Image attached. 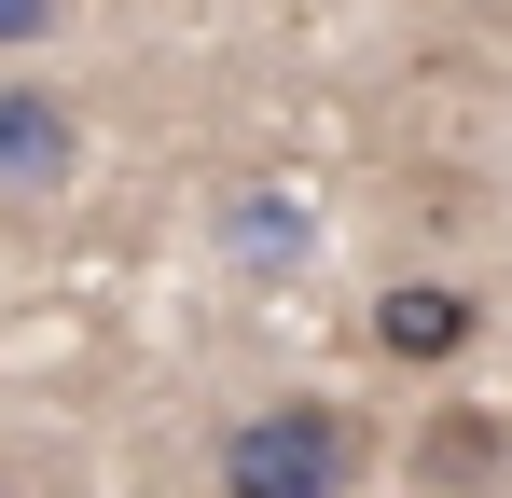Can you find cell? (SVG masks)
<instances>
[{"mask_svg":"<svg viewBox=\"0 0 512 498\" xmlns=\"http://www.w3.org/2000/svg\"><path fill=\"white\" fill-rule=\"evenodd\" d=\"M70 180V111L56 97H0V194H56Z\"/></svg>","mask_w":512,"mask_h":498,"instance_id":"7a4b0ae2","label":"cell"},{"mask_svg":"<svg viewBox=\"0 0 512 498\" xmlns=\"http://www.w3.org/2000/svg\"><path fill=\"white\" fill-rule=\"evenodd\" d=\"M416 471H429V485H499V415H443Z\"/></svg>","mask_w":512,"mask_h":498,"instance_id":"277c9868","label":"cell"},{"mask_svg":"<svg viewBox=\"0 0 512 498\" xmlns=\"http://www.w3.org/2000/svg\"><path fill=\"white\" fill-rule=\"evenodd\" d=\"M346 471H360V429L333 402H277L222 443V498H346Z\"/></svg>","mask_w":512,"mask_h":498,"instance_id":"6da1fadb","label":"cell"},{"mask_svg":"<svg viewBox=\"0 0 512 498\" xmlns=\"http://www.w3.org/2000/svg\"><path fill=\"white\" fill-rule=\"evenodd\" d=\"M42 14H56V0H0V42H28V28H42Z\"/></svg>","mask_w":512,"mask_h":498,"instance_id":"5b68a950","label":"cell"},{"mask_svg":"<svg viewBox=\"0 0 512 498\" xmlns=\"http://www.w3.org/2000/svg\"><path fill=\"white\" fill-rule=\"evenodd\" d=\"M374 346L388 360H457L471 346V291H388L374 305Z\"/></svg>","mask_w":512,"mask_h":498,"instance_id":"3957f363","label":"cell"}]
</instances>
